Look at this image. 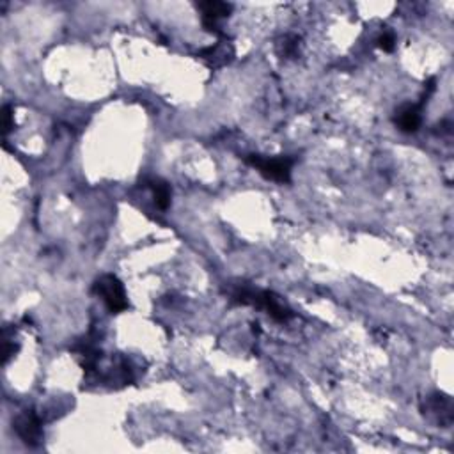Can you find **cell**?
<instances>
[{"label": "cell", "instance_id": "cell-1", "mask_svg": "<svg viewBox=\"0 0 454 454\" xmlns=\"http://www.w3.org/2000/svg\"><path fill=\"white\" fill-rule=\"evenodd\" d=\"M245 162L254 167L263 174L266 180L277 181V183H288L291 177V167L295 160L289 156H259V154H247Z\"/></svg>", "mask_w": 454, "mask_h": 454}, {"label": "cell", "instance_id": "cell-2", "mask_svg": "<svg viewBox=\"0 0 454 454\" xmlns=\"http://www.w3.org/2000/svg\"><path fill=\"white\" fill-rule=\"evenodd\" d=\"M94 291L105 302V305L112 314H117V312H123L124 309H128L126 291H124L123 282L116 275H103L101 279H98L96 284H94Z\"/></svg>", "mask_w": 454, "mask_h": 454}, {"label": "cell", "instance_id": "cell-3", "mask_svg": "<svg viewBox=\"0 0 454 454\" xmlns=\"http://www.w3.org/2000/svg\"><path fill=\"white\" fill-rule=\"evenodd\" d=\"M13 426H15L16 435L24 440L27 446H38L41 442V420H39V417L32 410H25L24 413H20L15 419V423H13Z\"/></svg>", "mask_w": 454, "mask_h": 454}, {"label": "cell", "instance_id": "cell-4", "mask_svg": "<svg viewBox=\"0 0 454 454\" xmlns=\"http://www.w3.org/2000/svg\"><path fill=\"white\" fill-rule=\"evenodd\" d=\"M199 9L203 11L204 29L208 32L220 34L219 20L229 15L233 11V6L227 4V2H219V0H208V2H200Z\"/></svg>", "mask_w": 454, "mask_h": 454}, {"label": "cell", "instance_id": "cell-5", "mask_svg": "<svg viewBox=\"0 0 454 454\" xmlns=\"http://www.w3.org/2000/svg\"><path fill=\"white\" fill-rule=\"evenodd\" d=\"M420 110H423V105L420 103H407L396 112V126L400 128L404 133H416L420 126Z\"/></svg>", "mask_w": 454, "mask_h": 454}, {"label": "cell", "instance_id": "cell-6", "mask_svg": "<svg viewBox=\"0 0 454 454\" xmlns=\"http://www.w3.org/2000/svg\"><path fill=\"white\" fill-rule=\"evenodd\" d=\"M426 412L433 413L440 424H451V420H453V403L444 394H435V396L427 397Z\"/></svg>", "mask_w": 454, "mask_h": 454}, {"label": "cell", "instance_id": "cell-7", "mask_svg": "<svg viewBox=\"0 0 454 454\" xmlns=\"http://www.w3.org/2000/svg\"><path fill=\"white\" fill-rule=\"evenodd\" d=\"M231 55H233V48L231 45H227V43H217V45H213V47L204 48V50L200 52V57H203L204 61H208L210 64L213 66H224L227 61H229Z\"/></svg>", "mask_w": 454, "mask_h": 454}, {"label": "cell", "instance_id": "cell-8", "mask_svg": "<svg viewBox=\"0 0 454 454\" xmlns=\"http://www.w3.org/2000/svg\"><path fill=\"white\" fill-rule=\"evenodd\" d=\"M147 186L153 192V199L154 204H156L160 210H167L170 204V189L163 180H151L147 181Z\"/></svg>", "mask_w": 454, "mask_h": 454}, {"label": "cell", "instance_id": "cell-9", "mask_svg": "<svg viewBox=\"0 0 454 454\" xmlns=\"http://www.w3.org/2000/svg\"><path fill=\"white\" fill-rule=\"evenodd\" d=\"M282 55H293L298 48V38L297 36H284L282 43H279Z\"/></svg>", "mask_w": 454, "mask_h": 454}, {"label": "cell", "instance_id": "cell-10", "mask_svg": "<svg viewBox=\"0 0 454 454\" xmlns=\"http://www.w3.org/2000/svg\"><path fill=\"white\" fill-rule=\"evenodd\" d=\"M376 45L383 52H393L394 50V36L390 34V32H383V34L376 39Z\"/></svg>", "mask_w": 454, "mask_h": 454}, {"label": "cell", "instance_id": "cell-11", "mask_svg": "<svg viewBox=\"0 0 454 454\" xmlns=\"http://www.w3.org/2000/svg\"><path fill=\"white\" fill-rule=\"evenodd\" d=\"M11 107L9 105H6L4 107V133H8L9 130H11Z\"/></svg>", "mask_w": 454, "mask_h": 454}]
</instances>
